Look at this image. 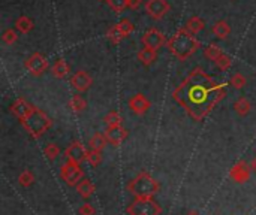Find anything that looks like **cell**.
I'll return each mask as SVG.
<instances>
[{
  "label": "cell",
  "mask_w": 256,
  "mask_h": 215,
  "mask_svg": "<svg viewBox=\"0 0 256 215\" xmlns=\"http://www.w3.org/2000/svg\"><path fill=\"white\" fill-rule=\"evenodd\" d=\"M168 48L178 60H188L192 54L196 52V49L200 48V42L192 33L183 28L168 40Z\"/></svg>",
  "instance_id": "obj_1"
},
{
  "label": "cell",
  "mask_w": 256,
  "mask_h": 215,
  "mask_svg": "<svg viewBox=\"0 0 256 215\" xmlns=\"http://www.w3.org/2000/svg\"><path fill=\"white\" fill-rule=\"evenodd\" d=\"M129 192L136 199H153V196L159 192V186L148 174L141 172L129 184Z\"/></svg>",
  "instance_id": "obj_2"
},
{
  "label": "cell",
  "mask_w": 256,
  "mask_h": 215,
  "mask_svg": "<svg viewBox=\"0 0 256 215\" xmlns=\"http://www.w3.org/2000/svg\"><path fill=\"white\" fill-rule=\"evenodd\" d=\"M20 121H21V124L24 126V129H26L33 138L42 136V135L50 129V126H51V121H50L48 115H45L42 111H39V109H36V108H33L32 112H30L26 118H22V120H20Z\"/></svg>",
  "instance_id": "obj_3"
},
{
  "label": "cell",
  "mask_w": 256,
  "mask_h": 215,
  "mask_svg": "<svg viewBox=\"0 0 256 215\" xmlns=\"http://www.w3.org/2000/svg\"><path fill=\"white\" fill-rule=\"evenodd\" d=\"M128 213L130 215H160L162 208L153 199H135Z\"/></svg>",
  "instance_id": "obj_4"
},
{
  "label": "cell",
  "mask_w": 256,
  "mask_h": 215,
  "mask_svg": "<svg viewBox=\"0 0 256 215\" xmlns=\"http://www.w3.org/2000/svg\"><path fill=\"white\" fill-rule=\"evenodd\" d=\"M60 175H62V178H63V181L68 184V186H78L82 180H84V174H82V169L80 168V165L78 163H75V162H70V160H68L63 166H62V169H60Z\"/></svg>",
  "instance_id": "obj_5"
},
{
  "label": "cell",
  "mask_w": 256,
  "mask_h": 215,
  "mask_svg": "<svg viewBox=\"0 0 256 215\" xmlns=\"http://www.w3.org/2000/svg\"><path fill=\"white\" fill-rule=\"evenodd\" d=\"M24 67H26L32 75L39 76V75H42L44 72L48 70V60H46L42 54L34 52V54H32V55L26 60Z\"/></svg>",
  "instance_id": "obj_6"
},
{
  "label": "cell",
  "mask_w": 256,
  "mask_h": 215,
  "mask_svg": "<svg viewBox=\"0 0 256 215\" xmlns=\"http://www.w3.org/2000/svg\"><path fill=\"white\" fill-rule=\"evenodd\" d=\"M250 175H252V168L250 165H248L246 162H238L236 163L231 171H230V178L237 183V184H244L250 180Z\"/></svg>",
  "instance_id": "obj_7"
},
{
  "label": "cell",
  "mask_w": 256,
  "mask_h": 215,
  "mask_svg": "<svg viewBox=\"0 0 256 215\" xmlns=\"http://www.w3.org/2000/svg\"><path fill=\"white\" fill-rule=\"evenodd\" d=\"M142 43H144L146 48H150V49L158 51L165 43V36L158 28H148L144 33V36H142Z\"/></svg>",
  "instance_id": "obj_8"
},
{
  "label": "cell",
  "mask_w": 256,
  "mask_h": 215,
  "mask_svg": "<svg viewBox=\"0 0 256 215\" xmlns=\"http://www.w3.org/2000/svg\"><path fill=\"white\" fill-rule=\"evenodd\" d=\"M146 10L152 18L160 19L170 10V3L166 0H147Z\"/></svg>",
  "instance_id": "obj_9"
},
{
  "label": "cell",
  "mask_w": 256,
  "mask_h": 215,
  "mask_svg": "<svg viewBox=\"0 0 256 215\" xmlns=\"http://www.w3.org/2000/svg\"><path fill=\"white\" fill-rule=\"evenodd\" d=\"M70 84H72V87L75 90H78L81 93L82 91H87L92 87V76L87 72H84V70H78V72H75L72 75Z\"/></svg>",
  "instance_id": "obj_10"
},
{
  "label": "cell",
  "mask_w": 256,
  "mask_h": 215,
  "mask_svg": "<svg viewBox=\"0 0 256 215\" xmlns=\"http://www.w3.org/2000/svg\"><path fill=\"white\" fill-rule=\"evenodd\" d=\"M66 156L70 162H75L78 165H81L86 159H87V151L84 148L82 144L80 142H72L68 148H66Z\"/></svg>",
  "instance_id": "obj_11"
},
{
  "label": "cell",
  "mask_w": 256,
  "mask_h": 215,
  "mask_svg": "<svg viewBox=\"0 0 256 215\" xmlns=\"http://www.w3.org/2000/svg\"><path fill=\"white\" fill-rule=\"evenodd\" d=\"M129 108L136 115H142V114H146L150 109V100L146 96H142V94H135L129 100Z\"/></svg>",
  "instance_id": "obj_12"
},
{
  "label": "cell",
  "mask_w": 256,
  "mask_h": 215,
  "mask_svg": "<svg viewBox=\"0 0 256 215\" xmlns=\"http://www.w3.org/2000/svg\"><path fill=\"white\" fill-rule=\"evenodd\" d=\"M128 136V132L122 127V126H117V127H108L106 132H105V138L108 141V144H112V145H118L122 144Z\"/></svg>",
  "instance_id": "obj_13"
},
{
  "label": "cell",
  "mask_w": 256,
  "mask_h": 215,
  "mask_svg": "<svg viewBox=\"0 0 256 215\" xmlns=\"http://www.w3.org/2000/svg\"><path fill=\"white\" fill-rule=\"evenodd\" d=\"M32 109H33V106H32L30 103H27L24 99H18V100H15V102H14V105L10 106V112H12L15 117H18L20 120L26 118V117L32 112Z\"/></svg>",
  "instance_id": "obj_14"
},
{
  "label": "cell",
  "mask_w": 256,
  "mask_h": 215,
  "mask_svg": "<svg viewBox=\"0 0 256 215\" xmlns=\"http://www.w3.org/2000/svg\"><path fill=\"white\" fill-rule=\"evenodd\" d=\"M158 58V52L154 49H150V48H142L138 51V60L144 64V66H150L156 61Z\"/></svg>",
  "instance_id": "obj_15"
},
{
  "label": "cell",
  "mask_w": 256,
  "mask_h": 215,
  "mask_svg": "<svg viewBox=\"0 0 256 215\" xmlns=\"http://www.w3.org/2000/svg\"><path fill=\"white\" fill-rule=\"evenodd\" d=\"M51 73L56 76V78H64L68 73H69V66L68 63L63 60V58H58L52 63L51 66Z\"/></svg>",
  "instance_id": "obj_16"
},
{
  "label": "cell",
  "mask_w": 256,
  "mask_h": 215,
  "mask_svg": "<svg viewBox=\"0 0 256 215\" xmlns=\"http://www.w3.org/2000/svg\"><path fill=\"white\" fill-rule=\"evenodd\" d=\"M76 192H78V195H80L82 199H88V198H92V195L94 193V186H93V183H92L90 180L84 178V180L76 186Z\"/></svg>",
  "instance_id": "obj_17"
},
{
  "label": "cell",
  "mask_w": 256,
  "mask_h": 215,
  "mask_svg": "<svg viewBox=\"0 0 256 215\" xmlns=\"http://www.w3.org/2000/svg\"><path fill=\"white\" fill-rule=\"evenodd\" d=\"M212 31H213V34H214L216 37H219V39H225V37H228V36H230V33H231V27H230V24H228L226 21H218L216 24H213Z\"/></svg>",
  "instance_id": "obj_18"
},
{
  "label": "cell",
  "mask_w": 256,
  "mask_h": 215,
  "mask_svg": "<svg viewBox=\"0 0 256 215\" xmlns=\"http://www.w3.org/2000/svg\"><path fill=\"white\" fill-rule=\"evenodd\" d=\"M106 144H108V141H106V138H105V133H94V135L90 138V141H88L90 148L94 150V151H102V150L105 148Z\"/></svg>",
  "instance_id": "obj_19"
},
{
  "label": "cell",
  "mask_w": 256,
  "mask_h": 215,
  "mask_svg": "<svg viewBox=\"0 0 256 215\" xmlns=\"http://www.w3.org/2000/svg\"><path fill=\"white\" fill-rule=\"evenodd\" d=\"M204 27H206L204 19H201L200 16H192L190 19H188V22H186V27H184V28H186L189 33L196 34V33H200Z\"/></svg>",
  "instance_id": "obj_20"
},
{
  "label": "cell",
  "mask_w": 256,
  "mask_h": 215,
  "mask_svg": "<svg viewBox=\"0 0 256 215\" xmlns=\"http://www.w3.org/2000/svg\"><path fill=\"white\" fill-rule=\"evenodd\" d=\"M234 108H236V112H237L238 115L246 117V115L250 112V109H252V103L249 102V99H246V97H240V99H237V102H236Z\"/></svg>",
  "instance_id": "obj_21"
},
{
  "label": "cell",
  "mask_w": 256,
  "mask_h": 215,
  "mask_svg": "<svg viewBox=\"0 0 256 215\" xmlns=\"http://www.w3.org/2000/svg\"><path fill=\"white\" fill-rule=\"evenodd\" d=\"M69 106L74 112H82L87 108V102L84 100L82 96L80 94H74L69 100Z\"/></svg>",
  "instance_id": "obj_22"
},
{
  "label": "cell",
  "mask_w": 256,
  "mask_h": 215,
  "mask_svg": "<svg viewBox=\"0 0 256 215\" xmlns=\"http://www.w3.org/2000/svg\"><path fill=\"white\" fill-rule=\"evenodd\" d=\"M15 27H16V30L18 31H21V33H28L32 28H33V21L28 18V16H26V15H22V16H20L16 21H15Z\"/></svg>",
  "instance_id": "obj_23"
},
{
  "label": "cell",
  "mask_w": 256,
  "mask_h": 215,
  "mask_svg": "<svg viewBox=\"0 0 256 215\" xmlns=\"http://www.w3.org/2000/svg\"><path fill=\"white\" fill-rule=\"evenodd\" d=\"M222 54H224L222 49H220L219 46H216V45H208V46L206 48V51H204V55H206L208 60L214 61V63L219 60V57H220Z\"/></svg>",
  "instance_id": "obj_24"
},
{
  "label": "cell",
  "mask_w": 256,
  "mask_h": 215,
  "mask_svg": "<svg viewBox=\"0 0 256 215\" xmlns=\"http://www.w3.org/2000/svg\"><path fill=\"white\" fill-rule=\"evenodd\" d=\"M86 162H88L93 168H98V166L102 163V154H100V151H94V150L87 151V159H86Z\"/></svg>",
  "instance_id": "obj_25"
},
{
  "label": "cell",
  "mask_w": 256,
  "mask_h": 215,
  "mask_svg": "<svg viewBox=\"0 0 256 215\" xmlns=\"http://www.w3.org/2000/svg\"><path fill=\"white\" fill-rule=\"evenodd\" d=\"M105 123L108 127H117V126H122V115L118 112H110L106 117H105Z\"/></svg>",
  "instance_id": "obj_26"
},
{
  "label": "cell",
  "mask_w": 256,
  "mask_h": 215,
  "mask_svg": "<svg viewBox=\"0 0 256 215\" xmlns=\"http://www.w3.org/2000/svg\"><path fill=\"white\" fill-rule=\"evenodd\" d=\"M16 39H18L16 31H15V30H12V28H6V30L2 33V40H3L6 45H12V43H15V42H16Z\"/></svg>",
  "instance_id": "obj_27"
},
{
  "label": "cell",
  "mask_w": 256,
  "mask_h": 215,
  "mask_svg": "<svg viewBox=\"0 0 256 215\" xmlns=\"http://www.w3.org/2000/svg\"><path fill=\"white\" fill-rule=\"evenodd\" d=\"M44 154L48 157V160H56L60 154V150L56 144H48L45 148H44Z\"/></svg>",
  "instance_id": "obj_28"
},
{
  "label": "cell",
  "mask_w": 256,
  "mask_h": 215,
  "mask_svg": "<svg viewBox=\"0 0 256 215\" xmlns=\"http://www.w3.org/2000/svg\"><path fill=\"white\" fill-rule=\"evenodd\" d=\"M20 184L22 186V187H30V186H33V183H34V175L30 172V171H24L21 175H20Z\"/></svg>",
  "instance_id": "obj_29"
},
{
  "label": "cell",
  "mask_w": 256,
  "mask_h": 215,
  "mask_svg": "<svg viewBox=\"0 0 256 215\" xmlns=\"http://www.w3.org/2000/svg\"><path fill=\"white\" fill-rule=\"evenodd\" d=\"M116 25L118 27V30L122 31V34H123L124 37H126L129 33H132V31H134V24H132L129 19H126V18H124V19H122V21H120L118 24H116Z\"/></svg>",
  "instance_id": "obj_30"
},
{
  "label": "cell",
  "mask_w": 256,
  "mask_h": 215,
  "mask_svg": "<svg viewBox=\"0 0 256 215\" xmlns=\"http://www.w3.org/2000/svg\"><path fill=\"white\" fill-rule=\"evenodd\" d=\"M123 37H124V36L122 34V31L118 30L117 25H114V27L110 28V31H108V39H110L112 43H118Z\"/></svg>",
  "instance_id": "obj_31"
},
{
  "label": "cell",
  "mask_w": 256,
  "mask_h": 215,
  "mask_svg": "<svg viewBox=\"0 0 256 215\" xmlns=\"http://www.w3.org/2000/svg\"><path fill=\"white\" fill-rule=\"evenodd\" d=\"M230 82H231L236 88H243V87L246 85V78H244V75H242V73L238 72V73H234V75L231 76Z\"/></svg>",
  "instance_id": "obj_32"
},
{
  "label": "cell",
  "mask_w": 256,
  "mask_h": 215,
  "mask_svg": "<svg viewBox=\"0 0 256 215\" xmlns=\"http://www.w3.org/2000/svg\"><path fill=\"white\" fill-rule=\"evenodd\" d=\"M106 3L116 12H122L128 6V0H106Z\"/></svg>",
  "instance_id": "obj_33"
},
{
  "label": "cell",
  "mask_w": 256,
  "mask_h": 215,
  "mask_svg": "<svg viewBox=\"0 0 256 215\" xmlns=\"http://www.w3.org/2000/svg\"><path fill=\"white\" fill-rule=\"evenodd\" d=\"M216 64H218V67L219 69H222V70H228L230 67H231V57L230 55H226L225 52L219 57V60L216 61Z\"/></svg>",
  "instance_id": "obj_34"
},
{
  "label": "cell",
  "mask_w": 256,
  "mask_h": 215,
  "mask_svg": "<svg viewBox=\"0 0 256 215\" xmlns=\"http://www.w3.org/2000/svg\"><path fill=\"white\" fill-rule=\"evenodd\" d=\"M80 215H94V208L90 204H84L80 208Z\"/></svg>",
  "instance_id": "obj_35"
},
{
  "label": "cell",
  "mask_w": 256,
  "mask_h": 215,
  "mask_svg": "<svg viewBox=\"0 0 256 215\" xmlns=\"http://www.w3.org/2000/svg\"><path fill=\"white\" fill-rule=\"evenodd\" d=\"M141 4V0H128V7L130 9H138Z\"/></svg>",
  "instance_id": "obj_36"
},
{
  "label": "cell",
  "mask_w": 256,
  "mask_h": 215,
  "mask_svg": "<svg viewBox=\"0 0 256 215\" xmlns=\"http://www.w3.org/2000/svg\"><path fill=\"white\" fill-rule=\"evenodd\" d=\"M250 168H252V171L254 172H256V157L252 160V163H250Z\"/></svg>",
  "instance_id": "obj_37"
},
{
  "label": "cell",
  "mask_w": 256,
  "mask_h": 215,
  "mask_svg": "<svg viewBox=\"0 0 256 215\" xmlns=\"http://www.w3.org/2000/svg\"><path fill=\"white\" fill-rule=\"evenodd\" d=\"M188 215H200V214H198V213H195V211H192V213H189Z\"/></svg>",
  "instance_id": "obj_38"
}]
</instances>
